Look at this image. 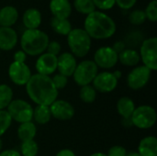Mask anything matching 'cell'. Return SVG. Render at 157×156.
<instances>
[{
  "label": "cell",
  "mask_w": 157,
  "mask_h": 156,
  "mask_svg": "<svg viewBox=\"0 0 157 156\" xmlns=\"http://www.w3.org/2000/svg\"><path fill=\"white\" fill-rule=\"evenodd\" d=\"M146 19H149L152 22H156L157 21V1L153 0L148 4L144 10Z\"/></svg>",
  "instance_id": "cell-32"
},
{
  "label": "cell",
  "mask_w": 157,
  "mask_h": 156,
  "mask_svg": "<svg viewBox=\"0 0 157 156\" xmlns=\"http://www.w3.org/2000/svg\"><path fill=\"white\" fill-rule=\"evenodd\" d=\"M39 153L38 143L34 141L22 142L20 146V154L22 156H37Z\"/></svg>",
  "instance_id": "cell-28"
},
{
  "label": "cell",
  "mask_w": 157,
  "mask_h": 156,
  "mask_svg": "<svg viewBox=\"0 0 157 156\" xmlns=\"http://www.w3.org/2000/svg\"><path fill=\"white\" fill-rule=\"evenodd\" d=\"M89 156H107V154H105L103 153H95V154H92Z\"/></svg>",
  "instance_id": "cell-44"
},
{
  "label": "cell",
  "mask_w": 157,
  "mask_h": 156,
  "mask_svg": "<svg viewBox=\"0 0 157 156\" xmlns=\"http://www.w3.org/2000/svg\"><path fill=\"white\" fill-rule=\"evenodd\" d=\"M139 54L145 67L151 71H156L157 39L155 37L146 39L143 41Z\"/></svg>",
  "instance_id": "cell-8"
},
{
  "label": "cell",
  "mask_w": 157,
  "mask_h": 156,
  "mask_svg": "<svg viewBox=\"0 0 157 156\" xmlns=\"http://www.w3.org/2000/svg\"><path fill=\"white\" fill-rule=\"evenodd\" d=\"M74 6L77 12L86 16L96 11V6L92 0H75Z\"/></svg>",
  "instance_id": "cell-27"
},
{
  "label": "cell",
  "mask_w": 157,
  "mask_h": 156,
  "mask_svg": "<svg viewBox=\"0 0 157 156\" xmlns=\"http://www.w3.org/2000/svg\"><path fill=\"white\" fill-rule=\"evenodd\" d=\"M52 81L54 85V86L56 87L57 90L59 89H63L66 86H67V83H68V77L61 74H55L52 78Z\"/></svg>",
  "instance_id": "cell-33"
},
{
  "label": "cell",
  "mask_w": 157,
  "mask_h": 156,
  "mask_svg": "<svg viewBox=\"0 0 157 156\" xmlns=\"http://www.w3.org/2000/svg\"><path fill=\"white\" fill-rule=\"evenodd\" d=\"M18 18L17 9L11 6H6L0 9V27L11 28Z\"/></svg>",
  "instance_id": "cell-19"
},
{
  "label": "cell",
  "mask_w": 157,
  "mask_h": 156,
  "mask_svg": "<svg viewBox=\"0 0 157 156\" xmlns=\"http://www.w3.org/2000/svg\"><path fill=\"white\" fill-rule=\"evenodd\" d=\"M17 43V34L12 28L0 27V51H10Z\"/></svg>",
  "instance_id": "cell-16"
},
{
  "label": "cell",
  "mask_w": 157,
  "mask_h": 156,
  "mask_svg": "<svg viewBox=\"0 0 157 156\" xmlns=\"http://www.w3.org/2000/svg\"><path fill=\"white\" fill-rule=\"evenodd\" d=\"M112 74H113V75H114V76H115V77L118 79V80H119V79L121 77V71H119V70H117V71L113 72Z\"/></svg>",
  "instance_id": "cell-42"
},
{
  "label": "cell",
  "mask_w": 157,
  "mask_h": 156,
  "mask_svg": "<svg viewBox=\"0 0 157 156\" xmlns=\"http://www.w3.org/2000/svg\"><path fill=\"white\" fill-rule=\"evenodd\" d=\"M49 41V36L39 29H26L20 38L22 51L30 56L42 54L46 51Z\"/></svg>",
  "instance_id": "cell-3"
},
{
  "label": "cell",
  "mask_w": 157,
  "mask_h": 156,
  "mask_svg": "<svg viewBox=\"0 0 157 156\" xmlns=\"http://www.w3.org/2000/svg\"><path fill=\"white\" fill-rule=\"evenodd\" d=\"M115 21L101 11H94L86 16L84 22V29L91 39L106 40L116 32Z\"/></svg>",
  "instance_id": "cell-2"
},
{
  "label": "cell",
  "mask_w": 157,
  "mask_h": 156,
  "mask_svg": "<svg viewBox=\"0 0 157 156\" xmlns=\"http://www.w3.org/2000/svg\"><path fill=\"white\" fill-rule=\"evenodd\" d=\"M134 109L135 104L133 100L128 97H121L117 102V111L123 119L131 118Z\"/></svg>",
  "instance_id": "cell-21"
},
{
  "label": "cell",
  "mask_w": 157,
  "mask_h": 156,
  "mask_svg": "<svg viewBox=\"0 0 157 156\" xmlns=\"http://www.w3.org/2000/svg\"><path fill=\"white\" fill-rule=\"evenodd\" d=\"M51 27L54 32L63 36H67L73 29L71 22L68 19L57 18L54 17H52L51 19Z\"/></svg>",
  "instance_id": "cell-24"
},
{
  "label": "cell",
  "mask_w": 157,
  "mask_h": 156,
  "mask_svg": "<svg viewBox=\"0 0 157 156\" xmlns=\"http://www.w3.org/2000/svg\"><path fill=\"white\" fill-rule=\"evenodd\" d=\"M118 59L125 66H135L141 61L139 52L133 49H125L119 54Z\"/></svg>",
  "instance_id": "cell-23"
},
{
  "label": "cell",
  "mask_w": 157,
  "mask_h": 156,
  "mask_svg": "<svg viewBox=\"0 0 157 156\" xmlns=\"http://www.w3.org/2000/svg\"><path fill=\"white\" fill-rule=\"evenodd\" d=\"M27 59V54L22 51H17L15 52L14 54V62H17V63H25Z\"/></svg>",
  "instance_id": "cell-38"
},
{
  "label": "cell",
  "mask_w": 157,
  "mask_h": 156,
  "mask_svg": "<svg viewBox=\"0 0 157 156\" xmlns=\"http://www.w3.org/2000/svg\"><path fill=\"white\" fill-rule=\"evenodd\" d=\"M52 117L57 120L66 121L73 119L75 116V108L65 100H55L49 106Z\"/></svg>",
  "instance_id": "cell-13"
},
{
  "label": "cell",
  "mask_w": 157,
  "mask_h": 156,
  "mask_svg": "<svg viewBox=\"0 0 157 156\" xmlns=\"http://www.w3.org/2000/svg\"><path fill=\"white\" fill-rule=\"evenodd\" d=\"M13 100V91L12 88L6 85H0V110H4L8 107L10 102Z\"/></svg>",
  "instance_id": "cell-26"
},
{
  "label": "cell",
  "mask_w": 157,
  "mask_h": 156,
  "mask_svg": "<svg viewBox=\"0 0 157 156\" xmlns=\"http://www.w3.org/2000/svg\"><path fill=\"white\" fill-rule=\"evenodd\" d=\"M68 46L75 57L83 58L91 49V38L84 29H74L67 35Z\"/></svg>",
  "instance_id": "cell-4"
},
{
  "label": "cell",
  "mask_w": 157,
  "mask_h": 156,
  "mask_svg": "<svg viewBox=\"0 0 157 156\" xmlns=\"http://www.w3.org/2000/svg\"><path fill=\"white\" fill-rule=\"evenodd\" d=\"M47 52L48 53H51L52 55H59L60 52H61V44L58 42V41H49V44L47 46Z\"/></svg>",
  "instance_id": "cell-36"
},
{
  "label": "cell",
  "mask_w": 157,
  "mask_h": 156,
  "mask_svg": "<svg viewBox=\"0 0 157 156\" xmlns=\"http://www.w3.org/2000/svg\"><path fill=\"white\" fill-rule=\"evenodd\" d=\"M26 91L29 98L38 105L50 106L58 97V90L52 78L42 74H32L26 85Z\"/></svg>",
  "instance_id": "cell-1"
},
{
  "label": "cell",
  "mask_w": 157,
  "mask_h": 156,
  "mask_svg": "<svg viewBox=\"0 0 157 156\" xmlns=\"http://www.w3.org/2000/svg\"><path fill=\"white\" fill-rule=\"evenodd\" d=\"M79 97L81 98V100L85 103H92L96 100L97 97V91L96 89L90 86H81L80 92H79Z\"/></svg>",
  "instance_id": "cell-29"
},
{
  "label": "cell",
  "mask_w": 157,
  "mask_h": 156,
  "mask_svg": "<svg viewBox=\"0 0 157 156\" xmlns=\"http://www.w3.org/2000/svg\"><path fill=\"white\" fill-rule=\"evenodd\" d=\"M98 67L93 61L85 60L76 65V68L73 74V77L75 82L80 86H87L90 85L96 75L98 74Z\"/></svg>",
  "instance_id": "cell-7"
},
{
  "label": "cell",
  "mask_w": 157,
  "mask_h": 156,
  "mask_svg": "<svg viewBox=\"0 0 157 156\" xmlns=\"http://www.w3.org/2000/svg\"><path fill=\"white\" fill-rule=\"evenodd\" d=\"M12 120L6 110H0V137L6 133L11 125Z\"/></svg>",
  "instance_id": "cell-30"
},
{
  "label": "cell",
  "mask_w": 157,
  "mask_h": 156,
  "mask_svg": "<svg viewBox=\"0 0 157 156\" xmlns=\"http://www.w3.org/2000/svg\"><path fill=\"white\" fill-rule=\"evenodd\" d=\"M136 2L137 0H115V4H117L118 6L121 7V9L125 10L133 7Z\"/></svg>",
  "instance_id": "cell-37"
},
{
  "label": "cell",
  "mask_w": 157,
  "mask_h": 156,
  "mask_svg": "<svg viewBox=\"0 0 157 156\" xmlns=\"http://www.w3.org/2000/svg\"><path fill=\"white\" fill-rule=\"evenodd\" d=\"M35 67L39 74L50 76L57 70V56L43 52L37 59Z\"/></svg>",
  "instance_id": "cell-14"
},
{
  "label": "cell",
  "mask_w": 157,
  "mask_h": 156,
  "mask_svg": "<svg viewBox=\"0 0 157 156\" xmlns=\"http://www.w3.org/2000/svg\"><path fill=\"white\" fill-rule=\"evenodd\" d=\"M55 156H76V155H75V154L73 151H71V150H69V149H63V150L59 151V152L56 154V155Z\"/></svg>",
  "instance_id": "cell-41"
},
{
  "label": "cell",
  "mask_w": 157,
  "mask_h": 156,
  "mask_svg": "<svg viewBox=\"0 0 157 156\" xmlns=\"http://www.w3.org/2000/svg\"><path fill=\"white\" fill-rule=\"evenodd\" d=\"M22 21L27 29H37L41 24V14L36 8H29L24 12Z\"/></svg>",
  "instance_id": "cell-18"
},
{
  "label": "cell",
  "mask_w": 157,
  "mask_h": 156,
  "mask_svg": "<svg viewBox=\"0 0 157 156\" xmlns=\"http://www.w3.org/2000/svg\"><path fill=\"white\" fill-rule=\"evenodd\" d=\"M156 111L153 107L144 105L138 108H135L131 120L132 126L137 127L138 129L147 130L152 128L156 122Z\"/></svg>",
  "instance_id": "cell-5"
},
{
  "label": "cell",
  "mask_w": 157,
  "mask_h": 156,
  "mask_svg": "<svg viewBox=\"0 0 157 156\" xmlns=\"http://www.w3.org/2000/svg\"><path fill=\"white\" fill-rule=\"evenodd\" d=\"M37 133V128L32 121L21 123L17 128V136L20 141L27 142L35 138Z\"/></svg>",
  "instance_id": "cell-22"
},
{
  "label": "cell",
  "mask_w": 157,
  "mask_h": 156,
  "mask_svg": "<svg viewBox=\"0 0 157 156\" xmlns=\"http://www.w3.org/2000/svg\"><path fill=\"white\" fill-rule=\"evenodd\" d=\"M119 55L109 46H104L97 50L94 54V63L102 69H110L119 62Z\"/></svg>",
  "instance_id": "cell-10"
},
{
  "label": "cell",
  "mask_w": 157,
  "mask_h": 156,
  "mask_svg": "<svg viewBox=\"0 0 157 156\" xmlns=\"http://www.w3.org/2000/svg\"><path fill=\"white\" fill-rule=\"evenodd\" d=\"M31 75V71L25 63L13 62L9 65L8 76L17 86H26Z\"/></svg>",
  "instance_id": "cell-11"
},
{
  "label": "cell",
  "mask_w": 157,
  "mask_h": 156,
  "mask_svg": "<svg viewBox=\"0 0 157 156\" xmlns=\"http://www.w3.org/2000/svg\"><path fill=\"white\" fill-rule=\"evenodd\" d=\"M76 65V59L71 52H63L57 56V70L66 77L73 75Z\"/></svg>",
  "instance_id": "cell-15"
},
{
  "label": "cell",
  "mask_w": 157,
  "mask_h": 156,
  "mask_svg": "<svg viewBox=\"0 0 157 156\" xmlns=\"http://www.w3.org/2000/svg\"><path fill=\"white\" fill-rule=\"evenodd\" d=\"M152 71L144 65L133 68L127 76V85L132 90H140L144 87L150 80Z\"/></svg>",
  "instance_id": "cell-9"
},
{
  "label": "cell",
  "mask_w": 157,
  "mask_h": 156,
  "mask_svg": "<svg viewBox=\"0 0 157 156\" xmlns=\"http://www.w3.org/2000/svg\"><path fill=\"white\" fill-rule=\"evenodd\" d=\"M0 156H21V154L17 150L8 149V150H4L0 152Z\"/></svg>",
  "instance_id": "cell-40"
},
{
  "label": "cell",
  "mask_w": 157,
  "mask_h": 156,
  "mask_svg": "<svg viewBox=\"0 0 157 156\" xmlns=\"http://www.w3.org/2000/svg\"><path fill=\"white\" fill-rule=\"evenodd\" d=\"M93 87L100 93H109L116 89L118 79L110 72H102L98 74L93 80Z\"/></svg>",
  "instance_id": "cell-12"
},
{
  "label": "cell",
  "mask_w": 157,
  "mask_h": 156,
  "mask_svg": "<svg viewBox=\"0 0 157 156\" xmlns=\"http://www.w3.org/2000/svg\"><path fill=\"white\" fill-rule=\"evenodd\" d=\"M129 20L132 25H142L146 20L144 10L136 9L129 15Z\"/></svg>",
  "instance_id": "cell-31"
},
{
  "label": "cell",
  "mask_w": 157,
  "mask_h": 156,
  "mask_svg": "<svg viewBox=\"0 0 157 156\" xmlns=\"http://www.w3.org/2000/svg\"><path fill=\"white\" fill-rule=\"evenodd\" d=\"M126 154H127V151L123 146L115 145L109 150L107 156H126Z\"/></svg>",
  "instance_id": "cell-35"
},
{
  "label": "cell",
  "mask_w": 157,
  "mask_h": 156,
  "mask_svg": "<svg viewBox=\"0 0 157 156\" xmlns=\"http://www.w3.org/2000/svg\"><path fill=\"white\" fill-rule=\"evenodd\" d=\"M126 156H140V154L137 152H131V153H127Z\"/></svg>",
  "instance_id": "cell-43"
},
{
  "label": "cell",
  "mask_w": 157,
  "mask_h": 156,
  "mask_svg": "<svg viewBox=\"0 0 157 156\" xmlns=\"http://www.w3.org/2000/svg\"><path fill=\"white\" fill-rule=\"evenodd\" d=\"M32 119L40 125H44L48 123L52 119V114H51L49 106L38 105L33 109Z\"/></svg>",
  "instance_id": "cell-25"
},
{
  "label": "cell",
  "mask_w": 157,
  "mask_h": 156,
  "mask_svg": "<svg viewBox=\"0 0 157 156\" xmlns=\"http://www.w3.org/2000/svg\"><path fill=\"white\" fill-rule=\"evenodd\" d=\"M96 8L100 10H109L115 6V0H92Z\"/></svg>",
  "instance_id": "cell-34"
},
{
  "label": "cell",
  "mask_w": 157,
  "mask_h": 156,
  "mask_svg": "<svg viewBox=\"0 0 157 156\" xmlns=\"http://www.w3.org/2000/svg\"><path fill=\"white\" fill-rule=\"evenodd\" d=\"M50 10L52 14V17L68 19L72 13V6L69 0H51Z\"/></svg>",
  "instance_id": "cell-17"
},
{
  "label": "cell",
  "mask_w": 157,
  "mask_h": 156,
  "mask_svg": "<svg viewBox=\"0 0 157 156\" xmlns=\"http://www.w3.org/2000/svg\"><path fill=\"white\" fill-rule=\"evenodd\" d=\"M6 111L12 120H15L20 124L32 120L33 108L31 105L25 100H12L6 108Z\"/></svg>",
  "instance_id": "cell-6"
},
{
  "label": "cell",
  "mask_w": 157,
  "mask_h": 156,
  "mask_svg": "<svg viewBox=\"0 0 157 156\" xmlns=\"http://www.w3.org/2000/svg\"><path fill=\"white\" fill-rule=\"evenodd\" d=\"M111 48H112V49L115 51V52H116V53L119 55L121 52H122V51H123L126 49V44H125L123 41H121V40H119V41L115 42Z\"/></svg>",
  "instance_id": "cell-39"
},
{
  "label": "cell",
  "mask_w": 157,
  "mask_h": 156,
  "mask_svg": "<svg viewBox=\"0 0 157 156\" xmlns=\"http://www.w3.org/2000/svg\"><path fill=\"white\" fill-rule=\"evenodd\" d=\"M140 156H157V139L155 136L144 138L138 146Z\"/></svg>",
  "instance_id": "cell-20"
},
{
  "label": "cell",
  "mask_w": 157,
  "mask_h": 156,
  "mask_svg": "<svg viewBox=\"0 0 157 156\" xmlns=\"http://www.w3.org/2000/svg\"><path fill=\"white\" fill-rule=\"evenodd\" d=\"M2 147H3V143H2V141H1V139H0V152H1V150H2Z\"/></svg>",
  "instance_id": "cell-45"
}]
</instances>
